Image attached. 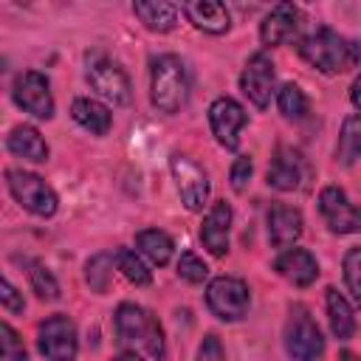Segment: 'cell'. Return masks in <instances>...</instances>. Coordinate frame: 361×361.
Wrapping results in <instances>:
<instances>
[{"mask_svg": "<svg viewBox=\"0 0 361 361\" xmlns=\"http://www.w3.org/2000/svg\"><path fill=\"white\" fill-rule=\"evenodd\" d=\"M296 51L310 68L322 71L324 76L347 73L361 62V45L355 39L327 28V25H322V28L310 31L307 37H302Z\"/></svg>", "mask_w": 361, "mask_h": 361, "instance_id": "6da1fadb", "label": "cell"}, {"mask_svg": "<svg viewBox=\"0 0 361 361\" xmlns=\"http://www.w3.org/2000/svg\"><path fill=\"white\" fill-rule=\"evenodd\" d=\"M113 324H116V336L121 344L141 350L155 361H161L166 355L164 327L147 307H141L135 302H121L113 313Z\"/></svg>", "mask_w": 361, "mask_h": 361, "instance_id": "7a4b0ae2", "label": "cell"}, {"mask_svg": "<svg viewBox=\"0 0 361 361\" xmlns=\"http://www.w3.org/2000/svg\"><path fill=\"white\" fill-rule=\"evenodd\" d=\"M149 99L166 116H175V113H180L186 107V102H189V71H186L180 56L161 54V56L152 59V68H149Z\"/></svg>", "mask_w": 361, "mask_h": 361, "instance_id": "3957f363", "label": "cell"}, {"mask_svg": "<svg viewBox=\"0 0 361 361\" xmlns=\"http://www.w3.org/2000/svg\"><path fill=\"white\" fill-rule=\"evenodd\" d=\"M85 79L110 104H130V99H133L130 76L124 73V68L116 59H110L102 51L85 54Z\"/></svg>", "mask_w": 361, "mask_h": 361, "instance_id": "277c9868", "label": "cell"}, {"mask_svg": "<svg viewBox=\"0 0 361 361\" xmlns=\"http://www.w3.org/2000/svg\"><path fill=\"white\" fill-rule=\"evenodd\" d=\"M282 338H285V353L293 361H316L324 353V336H322L319 324L313 322V316L307 313V307H302V305L290 307Z\"/></svg>", "mask_w": 361, "mask_h": 361, "instance_id": "5b68a950", "label": "cell"}, {"mask_svg": "<svg viewBox=\"0 0 361 361\" xmlns=\"http://www.w3.org/2000/svg\"><path fill=\"white\" fill-rule=\"evenodd\" d=\"M6 183H8V192L11 197L31 214L37 217H51L56 209H59V200H56V192L34 172H25V169H6Z\"/></svg>", "mask_w": 361, "mask_h": 361, "instance_id": "8992f818", "label": "cell"}, {"mask_svg": "<svg viewBox=\"0 0 361 361\" xmlns=\"http://www.w3.org/2000/svg\"><path fill=\"white\" fill-rule=\"evenodd\" d=\"M206 305L220 322H240L248 316L251 290L237 276H214L206 288Z\"/></svg>", "mask_w": 361, "mask_h": 361, "instance_id": "52a82bcc", "label": "cell"}, {"mask_svg": "<svg viewBox=\"0 0 361 361\" xmlns=\"http://www.w3.org/2000/svg\"><path fill=\"white\" fill-rule=\"evenodd\" d=\"M37 347L48 361H76L79 336L73 319L65 313L48 316L37 330Z\"/></svg>", "mask_w": 361, "mask_h": 361, "instance_id": "ba28073f", "label": "cell"}, {"mask_svg": "<svg viewBox=\"0 0 361 361\" xmlns=\"http://www.w3.org/2000/svg\"><path fill=\"white\" fill-rule=\"evenodd\" d=\"M11 99L20 110L31 113L39 121L54 118V96H51V82L39 71H23L14 85H11Z\"/></svg>", "mask_w": 361, "mask_h": 361, "instance_id": "9c48e42d", "label": "cell"}, {"mask_svg": "<svg viewBox=\"0 0 361 361\" xmlns=\"http://www.w3.org/2000/svg\"><path fill=\"white\" fill-rule=\"evenodd\" d=\"M169 172L175 178V186H178L183 206L189 212H203V206L209 203V189H212L209 175L189 155H180V152H175L169 158Z\"/></svg>", "mask_w": 361, "mask_h": 361, "instance_id": "30bf717a", "label": "cell"}, {"mask_svg": "<svg viewBox=\"0 0 361 361\" xmlns=\"http://www.w3.org/2000/svg\"><path fill=\"white\" fill-rule=\"evenodd\" d=\"M274 87H276V68L271 62V56L265 51H257L248 56L243 73H240V90L248 96V102L254 107H268L271 104V96H274Z\"/></svg>", "mask_w": 361, "mask_h": 361, "instance_id": "8fae6325", "label": "cell"}, {"mask_svg": "<svg viewBox=\"0 0 361 361\" xmlns=\"http://www.w3.org/2000/svg\"><path fill=\"white\" fill-rule=\"evenodd\" d=\"M319 212L333 234L361 231V209L347 197L341 186H324L319 192Z\"/></svg>", "mask_w": 361, "mask_h": 361, "instance_id": "7c38bea8", "label": "cell"}, {"mask_svg": "<svg viewBox=\"0 0 361 361\" xmlns=\"http://www.w3.org/2000/svg\"><path fill=\"white\" fill-rule=\"evenodd\" d=\"M245 121H248V113L231 96H217L209 104V127H212V135L226 149H237L240 147V130L245 127Z\"/></svg>", "mask_w": 361, "mask_h": 361, "instance_id": "4fadbf2b", "label": "cell"}, {"mask_svg": "<svg viewBox=\"0 0 361 361\" xmlns=\"http://www.w3.org/2000/svg\"><path fill=\"white\" fill-rule=\"evenodd\" d=\"M302 8L293 6V3H276L259 23V39L262 45L268 48H276V45H285L290 39L299 37V28H302Z\"/></svg>", "mask_w": 361, "mask_h": 361, "instance_id": "5bb4252c", "label": "cell"}, {"mask_svg": "<svg viewBox=\"0 0 361 361\" xmlns=\"http://www.w3.org/2000/svg\"><path fill=\"white\" fill-rule=\"evenodd\" d=\"M302 178H305V158H302V152L288 147V144H279L274 149V158H271L268 172H265L268 186H274L276 192H296L302 186Z\"/></svg>", "mask_w": 361, "mask_h": 361, "instance_id": "9a60e30c", "label": "cell"}, {"mask_svg": "<svg viewBox=\"0 0 361 361\" xmlns=\"http://www.w3.org/2000/svg\"><path fill=\"white\" fill-rule=\"evenodd\" d=\"M231 206L226 200H214L200 226V243L212 257L228 254V234H231Z\"/></svg>", "mask_w": 361, "mask_h": 361, "instance_id": "2e32d148", "label": "cell"}, {"mask_svg": "<svg viewBox=\"0 0 361 361\" xmlns=\"http://www.w3.org/2000/svg\"><path fill=\"white\" fill-rule=\"evenodd\" d=\"M305 231V220H302V212L296 206H288V203H274L268 209V240L274 248L279 251H288Z\"/></svg>", "mask_w": 361, "mask_h": 361, "instance_id": "e0dca14e", "label": "cell"}, {"mask_svg": "<svg viewBox=\"0 0 361 361\" xmlns=\"http://www.w3.org/2000/svg\"><path fill=\"white\" fill-rule=\"evenodd\" d=\"M274 268H276V274L282 279H288L296 288H307L319 276V262H316V257L307 248H288V251H282L276 257Z\"/></svg>", "mask_w": 361, "mask_h": 361, "instance_id": "ac0fdd59", "label": "cell"}, {"mask_svg": "<svg viewBox=\"0 0 361 361\" xmlns=\"http://www.w3.org/2000/svg\"><path fill=\"white\" fill-rule=\"evenodd\" d=\"M183 14L189 17V23L206 34H226L231 25V14L223 3L217 0H192L183 3Z\"/></svg>", "mask_w": 361, "mask_h": 361, "instance_id": "d6986e66", "label": "cell"}, {"mask_svg": "<svg viewBox=\"0 0 361 361\" xmlns=\"http://www.w3.org/2000/svg\"><path fill=\"white\" fill-rule=\"evenodd\" d=\"M6 149H8L14 158L31 161V164L48 161V144H45V138L39 135V130L31 127V124H17V127L6 135Z\"/></svg>", "mask_w": 361, "mask_h": 361, "instance_id": "ffe728a7", "label": "cell"}, {"mask_svg": "<svg viewBox=\"0 0 361 361\" xmlns=\"http://www.w3.org/2000/svg\"><path fill=\"white\" fill-rule=\"evenodd\" d=\"M71 116H73V121H76L82 130H87V133H93V135H107L110 127H113V113H110V107H107L104 102H99V99H90V96L73 99Z\"/></svg>", "mask_w": 361, "mask_h": 361, "instance_id": "44dd1931", "label": "cell"}, {"mask_svg": "<svg viewBox=\"0 0 361 361\" xmlns=\"http://www.w3.org/2000/svg\"><path fill=\"white\" fill-rule=\"evenodd\" d=\"M133 14L144 23V28L158 31V34L172 31L178 23V6L164 3V0H138L133 3Z\"/></svg>", "mask_w": 361, "mask_h": 361, "instance_id": "7402d4cb", "label": "cell"}, {"mask_svg": "<svg viewBox=\"0 0 361 361\" xmlns=\"http://www.w3.org/2000/svg\"><path fill=\"white\" fill-rule=\"evenodd\" d=\"M324 299H327V319H330L333 336H336L338 341L353 338V333H355V316H353L350 302H347L336 288H327V290H324Z\"/></svg>", "mask_w": 361, "mask_h": 361, "instance_id": "603a6c76", "label": "cell"}, {"mask_svg": "<svg viewBox=\"0 0 361 361\" xmlns=\"http://www.w3.org/2000/svg\"><path fill=\"white\" fill-rule=\"evenodd\" d=\"M135 248H138V254H144L152 265H166L169 259H172V251H175V243H172V237L166 234V231H161V228H144V231H138L135 234Z\"/></svg>", "mask_w": 361, "mask_h": 361, "instance_id": "cb8c5ba5", "label": "cell"}, {"mask_svg": "<svg viewBox=\"0 0 361 361\" xmlns=\"http://www.w3.org/2000/svg\"><path fill=\"white\" fill-rule=\"evenodd\" d=\"M361 158V113H353L341 121L338 144H336V161L341 166H353Z\"/></svg>", "mask_w": 361, "mask_h": 361, "instance_id": "d4e9b609", "label": "cell"}, {"mask_svg": "<svg viewBox=\"0 0 361 361\" xmlns=\"http://www.w3.org/2000/svg\"><path fill=\"white\" fill-rule=\"evenodd\" d=\"M113 268H118V262H116V251L93 254V257L85 262V279H87L90 290H96V293H107L110 279H113Z\"/></svg>", "mask_w": 361, "mask_h": 361, "instance_id": "484cf974", "label": "cell"}, {"mask_svg": "<svg viewBox=\"0 0 361 361\" xmlns=\"http://www.w3.org/2000/svg\"><path fill=\"white\" fill-rule=\"evenodd\" d=\"M276 107H279V113H282L288 121H302V118H307V113H310V99L305 96V90H302L299 85L288 82V85H282V87L276 90Z\"/></svg>", "mask_w": 361, "mask_h": 361, "instance_id": "4316f807", "label": "cell"}, {"mask_svg": "<svg viewBox=\"0 0 361 361\" xmlns=\"http://www.w3.org/2000/svg\"><path fill=\"white\" fill-rule=\"evenodd\" d=\"M116 262H118V271L124 274L127 282H133V285H149V282H152V271H149V265L141 259L138 251L118 248V251H116Z\"/></svg>", "mask_w": 361, "mask_h": 361, "instance_id": "83f0119b", "label": "cell"}, {"mask_svg": "<svg viewBox=\"0 0 361 361\" xmlns=\"http://www.w3.org/2000/svg\"><path fill=\"white\" fill-rule=\"evenodd\" d=\"M28 279H31L34 293H37L42 302H56V299H59V282H56V276L51 274V268L34 262L31 271H28Z\"/></svg>", "mask_w": 361, "mask_h": 361, "instance_id": "f1b7e54d", "label": "cell"}, {"mask_svg": "<svg viewBox=\"0 0 361 361\" xmlns=\"http://www.w3.org/2000/svg\"><path fill=\"white\" fill-rule=\"evenodd\" d=\"M178 276L189 285H200L209 276V265L195 254V251H183L178 259Z\"/></svg>", "mask_w": 361, "mask_h": 361, "instance_id": "f546056e", "label": "cell"}, {"mask_svg": "<svg viewBox=\"0 0 361 361\" xmlns=\"http://www.w3.org/2000/svg\"><path fill=\"white\" fill-rule=\"evenodd\" d=\"M341 268H344V282H347V288H350L355 305L361 307V248H350V251L344 254Z\"/></svg>", "mask_w": 361, "mask_h": 361, "instance_id": "4dcf8cb0", "label": "cell"}, {"mask_svg": "<svg viewBox=\"0 0 361 361\" xmlns=\"http://www.w3.org/2000/svg\"><path fill=\"white\" fill-rule=\"evenodd\" d=\"M0 344H3V358L6 361H28L25 344H23V338L14 333V327L8 322H0Z\"/></svg>", "mask_w": 361, "mask_h": 361, "instance_id": "1f68e13d", "label": "cell"}, {"mask_svg": "<svg viewBox=\"0 0 361 361\" xmlns=\"http://www.w3.org/2000/svg\"><path fill=\"white\" fill-rule=\"evenodd\" d=\"M251 175H254V161H251V155H237L234 164H231V169H228L231 189H234L237 195H243L245 186H248V180H251Z\"/></svg>", "mask_w": 361, "mask_h": 361, "instance_id": "d6a6232c", "label": "cell"}, {"mask_svg": "<svg viewBox=\"0 0 361 361\" xmlns=\"http://www.w3.org/2000/svg\"><path fill=\"white\" fill-rule=\"evenodd\" d=\"M197 361H226V353H223V344L214 333L203 336L200 347H197Z\"/></svg>", "mask_w": 361, "mask_h": 361, "instance_id": "836d02e7", "label": "cell"}, {"mask_svg": "<svg viewBox=\"0 0 361 361\" xmlns=\"http://www.w3.org/2000/svg\"><path fill=\"white\" fill-rule=\"evenodd\" d=\"M0 302H3V307H6L8 313H23V310H25L23 293H17V288H14L8 279L0 282Z\"/></svg>", "mask_w": 361, "mask_h": 361, "instance_id": "e575fe53", "label": "cell"}, {"mask_svg": "<svg viewBox=\"0 0 361 361\" xmlns=\"http://www.w3.org/2000/svg\"><path fill=\"white\" fill-rule=\"evenodd\" d=\"M350 102H353L355 110H361V73L355 76V82H353V87H350Z\"/></svg>", "mask_w": 361, "mask_h": 361, "instance_id": "d590c367", "label": "cell"}, {"mask_svg": "<svg viewBox=\"0 0 361 361\" xmlns=\"http://www.w3.org/2000/svg\"><path fill=\"white\" fill-rule=\"evenodd\" d=\"M113 361H144V358H141L135 350H124V353H118Z\"/></svg>", "mask_w": 361, "mask_h": 361, "instance_id": "8d00e7d4", "label": "cell"}, {"mask_svg": "<svg viewBox=\"0 0 361 361\" xmlns=\"http://www.w3.org/2000/svg\"><path fill=\"white\" fill-rule=\"evenodd\" d=\"M338 361H361V358H358L353 350H341V353H338Z\"/></svg>", "mask_w": 361, "mask_h": 361, "instance_id": "74e56055", "label": "cell"}]
</instances>
